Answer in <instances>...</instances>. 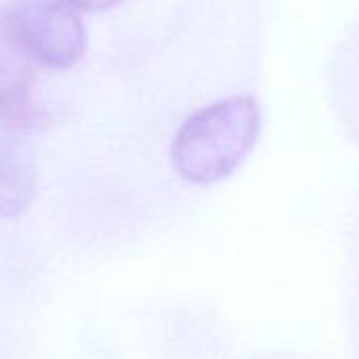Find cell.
<instances>
[{"label": "cell", "instance_id": "obj_1", "mask_svg": "<svg viewBox=\"0 0 359 359\" xmlns=\"http://www.w3.org/2000/svg\"><path fill=\"white\" fill-rule=\"evenodd\" d=\"M259 135L261 109L252 97L221 99L183 122L172 141V166L189 183H219L248 158Z\"/></svg>", "mask_w": 359, "mask_h": 359}, {"label": "cell", "instance_id": "obj_2", "mask_svg": "<svg viewBox=\"0 0 359 359\" xmlns=\"http://www.w3.org/2000/svg\"><path fill=\"white\" fill-rule=\"evenodd\" d=\"M6 13L40 65L67 69L82 59L86 32L78 8L67 0H17Z\"/></svg>", "mask_w": 359, "mask_h": 359}, {"label": "cell", "instance_id": "obj_3", "mask_svg": "<svg viewBox=\"0 0 359 359\" xmlns=\"http://www.w3.org/2000/svg\"><path fill=\"white\" fill-rule=\"evenodd\" d=\"M38 61L17 36L8 13H0V124L13 130L34 128L42 114L34 103Z\"/></svg>", "mask_w": 359, "mask_h": 359}, {"label": "cell", "instance_id": "obj_4", "mask_svg": "<svg viewBox=\"0 0 359 359\" xmlns=\"http://www.w3.org/2000/svg\"><path fill=\"white\" fill-rule=\"evenodd\" d=\"M36 191L32 162L6 141H0V219L27 210Z\"/></svg>", "mask_w": 359, "mask_h": 359}, {"label": "cell", "instance_id": "obj_5", "mask_svg": "<svg viewBox=\"0 0 359 359\" xmlns=\"http://www.w3.org/2000/svg\"><path fill=\"white\" fill-rule=\"evenodd\" d=\"M72 6H76L78 11H90V13H99V11H107L114 8L116 4H120L122 0H67Z\"/></svg>", "mask_w": 359, "mask_h": 359}]
</instances>
